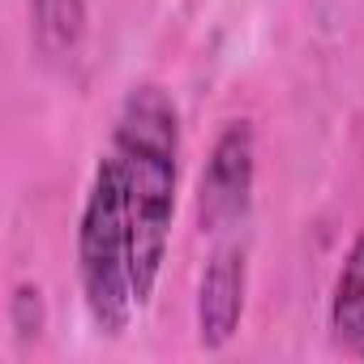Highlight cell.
I'll return each mask as SVG.
<instances>
[{
    "label": "cell",
    "mask_w": 364,
    "mask_h": 364,
    "mask_svg": "<svg viewBox=\"0 0 364 364\" xmlns=\"http://www.w3.org/2000/svg\"><path fill=\"white\" fill-rule=\"evenodd\" d=\"M77 283H82L90 321L103 334H124L141 300L133 279V236H129L124 189L107 154H99V167L82 202V219H77Z\"/></svg>",
    "instance_id": "obj_2"
},
{
    "label": "cell",
    "mask_w": 364,
    "mask_h": 364,
    "mask_svg": "<svg viewBox=\"0 0 364 364\" xmlns=\"http://www.w3.org/2000/svg\"><path fill=\"white\" fill-rule=\"evenodd\" d=\"M245 291H249V262L240 249H219L198 283V343L206 351H223L245 317Z\"/></svg>",
    "instance_id": "obj_4"
},
{
    "label": "cell",
    "mask_w": 364,
    "mask_h": 364,
    "mask_svg": "<svg viewBox=\"0 0 364 364\" xmlns=\"http://www.w3.org/2000/svg\"><path fill=\"white\" fill-rule=\"evenodd\" d=\"M31 35L43 60H69L86 35V0H31Z\"/></svg>",
    "instance_id": "obj_6"
},
{
    "label": "cell",
    "mask_w": 364,
    "mask_h": 364,
    "mask_svg": "<svg viewBox=\"0 0 364 364\" xmlns=\"http://www.w3.org/2000/svg\"><path fill=\"white\" fill-rule=\"evenodd\" d=\"M43 317H48L43 313V291L35 283H18L14 296H9V326H14V334L22 343L39 338L43 334Z\"/></svg>",
    "instance_id": "obj_7"
},
{
    "label": "cell",
    "mask_w": 364,
    "mask_h": 364,
    "mask_svg": "<svg viewBox=\"0 0 364 364\" xmlns=\"http://www.w3.org/2000/svg\"><path fill=\"white\" fill-rule=\"evenodd\" d=\"M330 334L343 351L364 355V232L351 240L338 266L334 296H330Z\"/></svg>",
    "instance_id": "obj_5"
},
{
    "label": "cell",
    "mask_w": 364,
    "mask_h": 364,
    "mask_svg": "<svg viewBox=\"0 0 364 364\" xmlns=\"http://www.w3.org/2000/svg\"><path fill=\"white\" fill-rule=\"evenodd\" d=\"M103 154L112 159L124 189L129 236H133V279H137V300L146 309L171 240L176 171H180V116L163 86L141 82L129 90Z\"/></svg>",
    "instance_id": "obj_1"
},
{
    "label": "cell",
    "mask_w": 364,
    "mask_h": 364,
    "mask_svg": "<svg viewBox=\"0 0 364 364\" xmlns=\"http://www.w3.org/2000/svg\"><path fill=\"white\" fill-rule=\"evenodd\" d=\"M253 180H257V133L249 120H228L198 180V228L202 232L236 228L249 215Z\"/></svg>",
    "instance_id": "obj_3"
}]
</instances>
